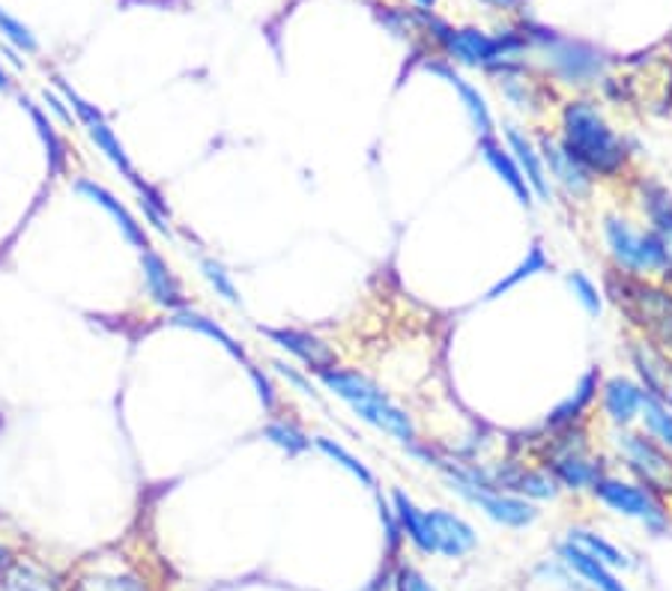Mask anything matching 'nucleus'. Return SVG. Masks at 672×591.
I'll use <instances>...</instances> for the list:
<instances>
[{
	"label": "nucleus",
	"mask_w": 672,
	"mask_h": 591,
	"mask_svg": "<svg viewBox=\"0 0 672 591\" xmlns=\"http://www.w3.org/2000/svg\"><path fill=\"white\" fill-rule=\"evenodd\" d=\"M592 499H595L597 505L613 511V514L643 523L652 535H663L672 525L670 505H663L652 490H645L643 484H636L634 479H622V475L607 472V475L592 487Z\"/></svg>",
	"instance_id": "obj_9"
},
{
	"label": "nucleus",
	"mask_w": 672,
	"mask_h": 591,
	"mask_svg": "<svg viewBox=\"0 0 672 591\" xmlns=\"http://www.w3.org/2000/svg\"><path fill=\"white\" fill-rule=\"evenodd\" d=\"M565 284H568L571 296L577 299V305L586 311L588 317H597L604 311V290H601V284L592 275H586L583 269H574V273L565 275Z\"/></svg>",
	"instance_id": "obj_33"
},
{
	"label": "nucleus",
	"mask_w": 672,
	"mask_h": 591,
	"mask_svg": "<svg viewBox=\"0 0 672 591\" xmlns=\"http://www.w3.org/2000/svg\"><path fill=\"white\" fill-rule=\"evenodd\" d=\"M263 436L272 442V445H279L281 451H288V454H302V451H309L314 442L305 431H299L296 424L290 422H270L263 427Z\"/></svg>",
	"instance_id": "obj_35"
},
{
	"label": "nucleus",
	"mask_w": 672,
	"mask_h": 591,
	"mask_svg": "<svg viewBox=\"0 0 672 591\" xmlns=\"http://www.w3.org/2000/svg\"><path fill=\"white\" fill-rule=\"evenodd\" d=\"M556 555H559V562L565 564V571H568L577 582H583L586 589L631 591L625 582H622V577L613 571V568H607V564H601L597 559H592L588 553H583V550L571 544V541H562V544L556 546Z\"/></svg>",
	"instance_id": "obj_22"
},
{
	"label": "nucleus",
	"mask_w": 672,
	"mask_h": 591,
	"mask_svg": "<svg viewBox=\"0 0 672 591\" xmlns=\"http://www.w3.org/2000/svg\"><path fill=\"white\" fill-rule=\"evenodd\" d=\"M601 371L588 367L586 374L580 376V383L574 385V392L568 397H562L559 404L553 406L547 418L542 422V431H565V427H577V424L588 422L592 406L597 404V388H601Z\"/></svg>",
	"instance_id": "obj_19"
},
{
	"label": "nucleus",
	"mask_w": 672,
	"mask_h": 591,
	"mask_svg": "<svg viewBox=\"0 0 672 591\" xmlns=\"http://www.w3.org/2000/svg\"><path fill=\"white\" fill-rule=\"evenodd\" d=\"M499 93L508 105H514L523 114H542L544 111V90L538 81H529L526 72H512V76H499Z\"/></svg>",
	"instance_id": "obj_27"
},
{
	"label": "nucleus",
	"mask_w": 672,
	"mask_h": 591,
	"mask_svg": "<svg viewBox=\"0 0 672 591\" xmlns=\"http://www.w3.org/2000/svg\"><path fill=\"white\" fill-rule=\"evenodd\" d=\"M601 290L604 302H610L622 323L634 332V338L649 341L672 356V284L625 275L607 266Z\"/></svg>",
	"instance_id": "obj_3"
},
{
	"label": "nucleus",
	"mask_w": 672,
	"mask_h": 591,
	"mask_svg": "<svg viewBox=\"0 0 672 591\" xmlns=\"http://www.w3.org/2000/svg\"><path fill=\"white\" fill-rule=\"evenodd\" d=\"M643 401L645 392L640 388V383H636L634 376L613 374L601 380L597 404H601L604 422H607L613 431L634 427V424L640 422V413H643Z\"/></svg>",
	"instance_id": "obj_15"
},
{
	"label": "nucleus",
	"mask_w": 672,
	"mask_h": 591,
	"mask_svg": "<svg viewBox=\"0 0 672 591\" xmlns=\"http://www.w3.org/2000/svg\"><path fill=\"white\" fill-rule=\"evenodd\" d=\"M640 422H643V431L658 440L663 449L672 451V410L661 406L652 397L643 401V413H640Z\"/></svg>",
	"instance_id": "obj_34"
},
{
	"label": "nucleus",
	"mask_w": 672,
	"mask_h": 591,
	"mask_svg": "<svg viewBox=\"0 0 672 591\" xmlns=\"http://www.w3.org/2000/svg\"><path fill=\"white\" fill-rule=\"evenodd\" d=\"M318 380L329 394H335L338 401L368 427L386 433L389 440H395L407 451L421 442L412 415L403 406L395 404L392 397L364 374H359L353 367H332V371L318 374Z\"/></svg>",
	"instance_id": "obj_4"
},
{
	"label": "nucleus",
	"mask_w": 672,
	"mask_h": 591,
	"mask_svg": "<svg viewBox=\"0 0 672 591\" xmlns=\"http://www.w3.org/2000/svg\"><path fill=\"white\" fill-rule=\"evenodd\" d=\"M439 0H416V7H421V10H434Z\"/></svg>",
	"instance_id": "obj_46"
},
{
	"label": "nucleus",
	"mask_w": 672,
	"mask_h": 591,
	"mask_svg": "<svg viewBox=\"0 0 672 591\" xmlns=\"http://www.w3.org/2000/svg\"><path fill=\"white\" fill-rule=\"evenodd\" d=\"M428 72L442 78V81L458 93L469 126H473V131H476V138L496 135V117L494 111H490V105H487L485 93H481L473 81H467V78L460 76L458 69H455V63H448V60H434V63H428Z\"/></svg>",
	"instance_id": "obj_18"
},
{
	"label": "nucleus",
	"mask_w": 672,
	"mask_h": 591,
	"mask_svg": "<svg viewBox=\"0 0 672 591\" xmlns=\"http://www.w3.org/2000/svg\"><path fill=\"white\" fill-rule=\"evenodd\" d=\"M25 105H28L30 117H33V122H37L39 135H42V141L48 144V152H51V168L60 170V165H64V144H60V138H57L55 126L46 120V114L39 111L37 105H30L28 99H25Z\"/></svg>",
	"instance_id": "obj_39"
},
{
	"label": "nucleus",
	"mask_w": 672,
	"mask_h": 591,
	"mask_svg": "<svg viewBox=\"0 0 672 591\" xmlns=\"http://www.w3.org/2000/svg\"><path fill=\"white\" fill-rule=\"evenodd\" d=\"M7 585L12 591H57L55 582L28 562H12L7 568Z\"/></svg>",
	"instance_id": "obj_36"
},
{
	"label": "nucleus",
	"mask_w": 672,
	"mask_h": 591,
	"mask_svg": "<svg viewBox=\"0 0 672 591\" xmlns=\"http://www.w3.org/2000/svg\"><path fill=\"white\" fill-rule=\"evenodd\" d=\"M272 367H275V374L279 376H284V380H288L290 385H293V388H296L299 394H305V397H311V401H323V394L318 392V385L311 383L309 376L305 374H299L296 367L293 365H288V362H279V358H275V362H272Z\"/></svg>",
	"instance_id": "obj_41"
},
{
	"label": "nucleus",
	"mask_w": 672,
	"mask_h": 591,
	"mask_svg": "<svg viewBox=\"0 0 672 591\" xmlns=\"http://www.w3.org/2000/svg\"><path fill=\"white\" fill-rule=\"evenodd\" d=\"M556 138L597 183H616L631 170V147L588 96L562 102Z\"/></svg>",
	"instance_id": "obj_2"
},
{
	"label": "nucleus",
	"mask_w": 672,
	"mask_h": 591,
	"mask_svg": "<svg viewBox=\"0 0 672 591\" xmlns=\"http://www.w3.org/2000/svg\"><path fill=\"white\" fill-rule=\"evenodd\" d=\"M601 236H604V248H607L613 269L625 275H640V278L661 275V243L649 227H640L622 213H607L601 218Z\"/></svg>",
	"instance_id": "obj_8"
},
{
	"label": "nucleus",
	"mask_w": 672,
	"mask_h": 591,
	"mask_svg": "<svg viewBox=\"0 0 672 591\" xmlns=\"http://www.w3.org/2000/svg\"><path fill=\"white\" fill-rule=\"evenodd\" d=\"M7 564H10V553H7V550L0 546V568H7Z\"/></svg>",
	"instance_id": "obj_47"
},
{
	"label": "nucleus",
	"mask_w": 672,
	"mask_h": 591,
	"mask_svg": "<svg viewBox=\"0 0 672 591\" xmlns=\"http://www.w3.org/2000/svg\"><path fill=\"white\" fill-rule=\"evenodd\" d=\"M263 335L281 347L284 353L296 358L305 365L309 374H323V371H332L338 367V353L332 344L314 335V332H305V328H261Z\"/></svg>",
	"instance_id": "obj_17"
},
{
	"label": "nucleus",
	"mask_w": 672,
	"mask_h": 591,
	"mask_svg": "<svg viewBox=\"0 0 672 591\" xmlns=\"http://www.w3.org/2000/svg\"><path fill=\"white\" fill-rule=\"evenodd\" d=\"M568 541L574 546H580L583 553L592 555V559H597L601 564L613 568V571H631V568H634L631 555H627L622 546L613 544V541H607L604 535H597L595 529H586V525H574V529H568Z\"/></svg>",
	"instance_id": "obj_26"
},
{
	"label": "nucleus",
	"mask_w": 672,
	"mask_h": 591,
	"mask_svg": "<svg viewBox=\"0 0 672 591\" xmlns=\"http://www.w3.org/2000/svg\"><path fill=\"white\" fill-rule=\"evenodd\" d=\"M140 266H144V282H147V290L153 299L165 305V308H179L183 305V287H179L177 275L171 273V266L165 263V257L147 248L144 257H140Z\"/></svg>",
	"instance_id": "obj_24"
},
{
	"label": "nucleus",
	"mask_w": 672,
	"mask_h": 591,
	"mask_svg": "<svg viewBox=\"0 0 672 591\" xmlns=\"http://www.w3.org/2000/svg\"><path fill=\"white\" fill-rule=\"evenodd\" d=\"M412 24L421 33L434 39V46L446 55L448 63L481 69L487 76H512V72H529L523 57L529 55V42L520 28L487 33L481 28H451L448 21L437 19L434 10H412Z\"/></svg>",
	"instance_id": "obj_1"
},
{
	"label": "nucleus",
	"mask_w": 672,
	"mask_h": 591,
	"mask_svg": "<svg viewBox=\"0 0 672 591\" xmlns=\"http://www.w3.org/2000/svg\"><path fill=\"white\" fill-rule=\"evenodd\" d=\"M478 156L485 159V165L494 170L496 177L503 179V186L512 191L514 200H517L520 207L533 209L535 204H538L533 195V188H529V183L523 179L517 161H514V156L508 152L505 141L499 138V131H496V135H487V138H478Z\"/></svg>",
	"instance_id": "obj_21"
},
{
	"label": "nucleus",
	"mask_w": 672,
	"mask_h": 591,
	"mask_svg": "<svg viewBox=\"0 0 672 591\" xmlns=\"http://www.w3.org/2000/svg\"><path fill=\"white\" fill-rule=\"evenodd\" d=\"M201 275H204L206 284H210V287H213V290L218 293L224 302L240 305V290H236L234 278H231V273L224 269L222 263L213 260V257H206V260H201Z\"/></svg>",
	"instance_id": "obj_37"
},
{
	"label": "nucleus",
	"mask_w": 672,
	"mask_h": 591,
	"mask_svg": "<svg viewBox=\"0 0 672 591\" xmlns=\"http://www.w3.org/2000/svg\"><path fill=\"white\" fill-rule=\"evenodd\" d=\"M249 376H252L254 388H257V394H261V404L266 413H272L275 406H279V394H275V385L270 383V376L263 374L261 367L249 365Z\"/></svg>",
	"instance_id": "obj_42"
},
{
	"label": "nucleus",
	"mask_w": 672,
	"mask_h": 591,
	"mask_svg": "<svg viewBox=\"0 0 672 591\" xmlns=\"http://www.w3.org/2000/svg\"><path fill=\"white\" fill-rule=\"evenodd\" d=\"M535 449V463L551 472L559 490L568 493H592L597 481L610 472L607 457L595 451L586 424L565 427V431H542Z\"/></svg>",
	"instance_id": "obj_5"
},
{
	"label": "nucleus",
	"mask_w": 672,
	"mask_h": 591,
	"mask_svg": "<svg viewBox=\"0 0 672 591\" xmlns=\"http://www.w3.org/2000/svg\"><path fill=\"white\" fill-rule=\"evenodd\" d=\"M551 266H553V260H551V257H547V252H544V245L542 243H533V248L526 252V257H523V260L517 263V266H514L512 273L505 275V278H499V282H496L494 287L487 290L485 299H499L503 293L514 290L517 284L529 282V278H535V275L547 273Z\"/></svg>",
	"instance_id": "obj_28"
},
{
	"label": "nucleus",
	"mask_w": 672,
	"mask_h": 591,
	"mask_svg": "<svg viewBox=\"0 0 672 591\" xmlns=\"http://www.w3.org/2000/svg\"><path fill=\"white\" fill-rule=\"evenodd\" d=\"M0 33L10 39L12 46H19L21 51H37L39 48L33 30H30L25 21L16 19V16H10L7 10H0Z\"/></svg>",
	"instance_id": "obj_38"
},
{
	"label": "nucleus",
	"mask_w": 672,
	"mask_h": 591,
	"mask_svg": "<svg viewBox=\"0 0 672 591\" xmlns=\"http://www.w3.org/2000/svg\"><path fill=\"white\" fill-rule=\"evenodd\" d=\"M627 365L634 371V380L645 392V397H652L661 406L672 410V356L663 353L654 344L643 338H627L625 344Z\"/></svg>",
	"instance_id": "obj_12"
},
{
	"label": "nucleus",
	"mask_w": 672,
	"mask_h": 591,
	"mask_svg": "<svg viewBox=\"0 0 672 591\" xmlns=\"http://www.w3.org/2000/svg\"><path fill=\"white\" fill-rule=\"evenodd\" d=\"M478 3H485V7H490V10H517V3L520 0H478Z\"/></svg>",
	"instance_id": "obj_43"
},
{
	"label": "nucleus",
	"mask_w": 672,
	"mask_h": 591,
	"mask_svg": "<svg viewBox=\"0 0 672 591\" xmlns=\"http://www.w3.org/2000/svg\"><path fill=\"white\" fill-rule=\"evenodd\" d=\"M311 442H314V449H318L320 454H327V457L332 460V463H338L341 470L350 472V475H353V479L359 481L362 487L377 490V479H373V472L368 470V466H364L362 460L356 457L353 451H347L344 445H341V442L329 440V436H314V440H311Z\"/></svg>",
	"instance_id": "obj_30"
},
{
	"label": "nucleus",
	"mask_w": 672,
	"mask_h": 591,
	"mask_svg": "<svg viewBox=\"0 0 672 591\" xmlns=\"http://www.w3.org/2000/svg\"><path fill=\"white\" fill-rule=\"evenodd\" d=\"M451 493H458L464 502H469L473 508H478L487 520H494L496 525L505 529H529L533 523H538L542 511L535 508V502L503 490H487V487H473V484H448Z\"/></svg>",
	"instance_id": "obj_11"
},
{
	"label": "nucleus",
	"mask_w": 672,
	"mask_h": 591,
	"mask_svg": "<svg viewBox=\"0 0 672 591\" xmlns=\"http://www.w3.org/2000/svg\"><path fill=\"white\" fill-rule=\"evenodd\" d=\"M428 523L430 535H434V546H437V555H446V559H467L469 553H476V529L460 514L448 511V508H430Z\"/></svg>",
	"instance_id": "obj_20"
},
{
	"label": "nucleus",
	"mask_w": 672,
	"mask_h": 591,
	"mask_svg": "<svg viewBox=\"0 0 672 591\" xmlns=\"http://www.w3.org/2000/svg\"><path fill=\"white\" fill-rule=\"evenodd\" d=\"M499 138H503L505 147H508V152H512L514 161H517V168H520L523 179H526L529 188H533L535 200H538V204H553L556 191H553L551 177H547V168H544L538 141H535L533 135L523 129V126H517V122H505L503 135H499Z\"/></svg>",
	"instance_id": "obj_16"
},
{
	"label": "nucleus",
	"mask_w": 672,
	"mask_h": 591,
	"mask_svg": "<svg viewBox=\"0 0 672 591\" xmlns=\"http://www.w3.org/2000/svg\"><path fill=\"white\" fill-rule=\"evenodd\" d=\"M634 195L640 209H643L645 221H649L645 227H649V230L658 236V243H661L663 269L658 278L672 284V188H666L654 177H636Z\"/></svg>",
	"instance_id": "obj_13"
},
{
	"label": "nucleus",
	"mask_w": 672,
	"mask_h": 591,
	"mask_svg": "<svg viewBox=\"0 0 672 591\" xmlns=\"http://www.w3.org/2000/svg\"><path fill=\"white\" fill-rule=\"evenodd\" d=\"M389 505H392V514L395 520H398L403 541H410V544L416 546V553L437 555L434 535H430L428 511L416 505V499H412L410 493H403L401 487H395L392 493H389Z\"/></svg>",
	"instance_id": "obj_23"
},
{
	"label": "nucleus",
	"mask_w": 672,
	"mask_h": 591,
	"mask_svg": "<svg viewBox=\"0 0 672 591\" xmlns=\"http://www.w3.org/2000/svg\"><path fill=\"white\" fill-rule=\"evenodd\" d=\"M494 490L512 493V496L529 499V502H553L562 490L551 472L538 463H523V460H505L487 466Z\"/></svg>",
	"instance_id": "obj_14"
},
{
	"label": "nucleus",
	"mask_w": 672,
	"mask_h": 591,
	"mask_svg": "<svg viewBox=\"0 0 672 591\" xmlns=\"http://www.w3.org/2000/svg\"><path fill=\"white\" fill-rule=\"evenodd\" d=\"M46 102H48V105H51V108H55V111H57V114H60V117H64V120H66V122H72V114L66 111V108H64V102H60V99H57V96H55V93H48V90H46Z\"/></svg>",
	"instance_id": "obj_44"
},
{
	"label": "nucleus",
	"mask_w": 672,
	"mask_h": 591,
	"mask_svg": "<svg viewBox=\"0 0 672 591\" xmlns=\"http://www.w3.org/2000/svg\"><path fill=\"white\" fill-rule=\"evenodd\" d=\"M174 326H183V328H192V332H201V335H206V338H213L215 344H222V347L227 349V353H231L234 358H240V362H249V358H245L243 344H236L231 332H224V328L218 326L213 317H206V314H201V311L179 308L177 314H174Z\"/></svg>",
	"instance_id": "obj_29"
},
{
	"label": "nucleus",
	"mask_w": 672,
	"mask_h": 591,
	"mask_svg": "<svg viewBox=\"0 0 672 591\" xmlns=\"http://www.w3.org/2000/svg\"><path fill=\"white\" fill-rule=\"evenodd\" d=\"M75 188H78L81 195L90 197V200H96V204H99V207H103V209H108V213H111L114 221L120 225L123 236H126V239H129V243L135 245V248H140V252H147L149 239H147V234H144V227H140L138 221L132 218L129 209L123 207L120 200H117V197H114L111 191H108V188L96 186V183H90V179H81V183H78V186H75Z\"/></svg>",
	"instance_id": "obj_25"
},
{
	"label": "nucleus",
	"mask_w": 672,
	"mask_h": 591,
	"mask_svg": "<svg viewBox=\"0 0 672 591\" xmlns=\"http://www.w3.org/2000/svg\"><path fill=\"white\" fill-rule=\"evenodd\" d=\"M538 150H542L544 168H547V177H551L553 191H559L562 197H568L571 204H588L592 195H595L597 179L588 174L583 165H580L574 156H571L562 141L556 138V131H542L538 138Z\"/></svg>",
	"instance_id": "obj_10"
},
{
	"label": "nucleus",
	"mask_w": 672,
	"mask_h": 591,
	"mask_svg": "<svg viewBox=\"0 0 672 591\" xmlns=\"http://www.w3.org/2000/svg\"><path fill=\"white\" fill-rule=\"evenodd\" d=\"M85 126H87V131H90V138H94L96 147H99V150H103L105 156H108V159H111L114 165H117L126 177H129V183H135L138 177H135V170H132L129 156H126V150H123V144L114 138V131L108 129V122H105L103 117H96V120L85 122Z\"/></svg>",
	"instance_id": "obj_32"
},
{
	"label": "nucleus",
	"mask_w": 672,
	"mask_h": 591,
	"mask_svg": "<svg viewBox=\"0 0 672 591\" xmlns=\"http://www.w3.org/2000/svg\"><path fill=\"white\" fill-rule=\"evenodd\" d=\"M392 591H437V585L412 564H401L392 577Z\"/></svg>",
	"instance_id": "obj_40"
},
{
	"label": "nucleus",
	"mask_w": 672,
	"mask_h": 591,
	"mask_svg": "<svg viewBox=\"0 0 672 591\" xmlns=\"http://www.w3.org/2000/svg\"><path fill=\"white\" fill-rule=\"evenodd\" d=\"M72 591H149L138 573L129 571H96L78 577Z\"/></svg>",
	"instance_id": "obj_31"
},
{
	"label": "nucleus",
	"mask_w": 672,
	"mask_h": 591,
	"mask_svg": "<svg viewBox=\"0 0 672 591\" xmlns=\"http://www.w3.org/2000/svg\"><path fill=\"white\" fill-rule=\"evenodd\" d=\"M523 37L529 42V51L542 57L544 69L559 85L592 87L604 81L610 72V55L604 48L592 46L586 39L565 37L559 30L544 28L535 21H523Z\"/></svg>",
	"instance_id": "obj_6"
},
{
	"label": "nucleus",
	"mask_w": 672,
	"mask_h": 591,
	"mask_svg": "<svg viewBox=\"0 0 672 591\" xmlns=\"http://www.w3.org/2000/svg\"><path fill=\"white\" fill-rule=\"evenodd\" d=\"M610 451L613 460L627 472V479L652 490L663 505L672 502V451L652 440L645 431H610Z\"/></svg>",
	"instance_id": "obj_7"
},
{
	"label": "nucleus",
	"mask_w": 672,
	"mask_h": 591,
	"mask_svg": "<svg viewBox=\"0 0 672 591\" xmlns=\"http://www.w3.org/2000/svg\"><path fill=\"white\" fill-rule=\"evenodd\" d=\"M0 90H10V76H7L3 66H0Z\"/></svg>",
	"instance_id": "obj_45"
}]
</instances>
